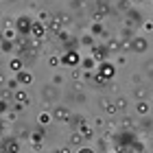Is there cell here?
<instances>
[{"mask_svg": "<svg viewBox=\"0 0 153 153\" xmlns=\"http://www.w3.org/2000/svg\"><path fill=\"white\" fill-rule=\"evenodd\" d=\"M57 96H59L57 88H53V85H46L44 88V99L46 101H57Z\"/></svg>", "mask_w": 153, "mask_h": 153, "instance_id": "15", "label": "cell"}, {"mask_svg": "<svg viewBox=\"0 0 153 153\" xmlns=\"http://www.w3.org/2000/svg\"><path fill=\"white\" fill-rule=\"evenodd\" d=\"M2 149H4V153H18V140H13V138H7V140L2 142Z\"/></svg>", "mask_w": 153, "mask_h": 153, "instance_id": "14", "label": "cell"}, {"mask_svg": "<svg viewBox=\"0 0 153 153\" xmlns=\"http://www.w3.org/2000/svg\"><path fill=\"white\" fill-rule=\"evenodd\" d=\"M94 66H96V61H94L92 57H88V59H83V68H85V70H90V68H92V70H94Z\"/></svg>", "mask_w": 153, "mask_h": 153, "instance_id": "26", "label": "cell"}, {"mask_svg": "<svg viewBox=\"0 0 153 153\" xmlns=\"http://www.w3.org/2000/svg\"><path fill=\"white\" fill-rule=\"evenodd\" d=\"M18 29L20 31H29L31 29V22H29V20H24V18H20L18 20Z\"/></svg>", "mask_w": 153, "mask_h": 153, "instance_id": "22", "label": "cell"}, {"mask_svg": "<svg viewBox=\"0 0 153 153\" xmlns=\"http://www.w3.org/2000/svg\"><path fill=\"white\" fill-rule=\"evenodd\" d=\"M147 96H149V88H144V83L142 85H134V99L136 101H147Z\"/></svg>", "mask_w": 153, "mask_h": 153, "instance_id": "10", "label": "cell"}, {"mask_svg": "<svg viewBox=\"0 0 153 153\" xmlns=\"http://www.w3.org/2000/svg\"><path fill=\"white\" fill-rule=\"evenodd\" d=\"M39 20H44V22H48V20H51V16H48V11H39Z\"/></svg>", "mask_w": 153, "mask_h": 153, "instance_id": "35", "label": "cell"}, {"mask_svg": "<svg viewBox=\"0 0 153 153\" xmlns=\"http://www.w3.org/2000/svg\"><path fill=\"white\" fill-rule=\"evenodd\" d=\"M79 153H96V151L90 149V147H83V149H79Z\"/></svg>", "mask_w": 153, "mask_h": 153, "instance_id": "36", "label": "cell"}, {"mask_svg": "<svg viewBox=\"0 0 153 153\" xmlns=\"http://www.w3.org/2000/svg\"><path fill=\"white\" fill-rule=\"evenodd\" d=\"M16 101L20 103V105H26V103H29V94H26L24 90H18L16 92Z\"/></svg>", "mask_w": 153, "mask_h": 153, "instance_id": "19", "label": "cell"}, {"mask_svg": "<svg viewBox=\"0 0 153 153\" xmlns=\"http://www.w3.org/2000/svg\"><path fill=\"white\" fill-rule=\"evenodd\" d=\"M120 125H123V129H127V131H136V125H138V120H136L134 116L125 114V118L120 120Z\"/></svg>", "mask_w": 153, "mask_h": 153, "instance_id": "12", "label": "cell"}, {"mask_svg": "<svg viewBox=\"0 0 153 153\" xmlns=\"http://www.w3.org/2000/svg\"><path fill=\"white\" fill-rule=\"evenodd\" d=\"M149 112H151V103L149 101H138L136 103V114L140 116V118L142 116H149Z\"/></svg>", "mask_w": 153, "mask_h": 153, "instance_id": "9", "label": "cell"}, {"mask_svg": "<svg viewBox=\"0 0 153 153\" xmlns=\"http://www.w3.org/2000/svg\"><path fill=\"white\" fill-rule=\"evenodd\" d=\"M18 81L22 83V85H29V83L33 81V76H31V72H26V70H20V72H18Z\"/></svg>", "mask_w": 153, "mask_h": 153, "instance_id": "17", "label": "cell"}, {"mask_svg": "<svg viewBox=\"0 0 153 153\" xmlns=\"http://www.w3.org/2000/svg\"><path fill=\"white\" fill-rule=\"evenodd\" d=\"M13 37H16V33H13L11 29H7V31H4V39H9V42H11Z\"/></svg>", "mask_w": 153, "mask_h": 153, "instance_id": "34", "label": "cell"}, {"mask_svg": "<svg viewBox=\"0 0 153 153\" xmlns=\"http://www.w3.org/2000/svg\"><path fill=\"white\" fill-rule=\"evenodd\" d=\"M136 131H142V134H149V131H153V118L142 116L140 120H138V125H136Z\"/></svg>", "mask_w": 153, "mask_h": 153, "instance_id": "5", "label": "cell"}, {"mask_svg": "<svg viewBox=\"0 0 153 153\" xmlns=\"http://www.w3.org/2000/svg\"><path fill=\"white\" fill-rule=\"evenodd\" d=\"M48 64H51V66H59V64H61V59L57 57V55H53V57L48 59Z\"/></svg>", "mask_w": 153, "mask_h": 153, "instance_id": "32", "label": "cell"}, {"mask_svg": "<svg viewBox=\"0 0 153 153\" xmlns=\"http://www.w3.org/2000/svg\"><path fill=\"white\" fill-rule=\"evenodd\" d=\"M31 33H33L37 39H42V37H44V26H42L39 22H33V24H31Z\"/></svg>", "mask_w": 153, "mask_h": 153, "instance_id": "16", "label": "cell"}, {"mask_svg": "<svg viewBox=\"0 0 153 153\" xmlns=\"http://www.w3.org/2000/svg\"><path fill=\"white\" fill-rule=\"evenodd\" d=\"M53 116L57 118L59 123H68V118H70V109L64 107V105H57V107L53 109Z\"/></svg>", "mask_w": 153, "mask_h": 153, "instance_id": "6", "label": "cell"}, {"mask_svg": "<svg viewBox=\"0 0 153 153\" xmlns=\"http://www.w3.org/2000/svg\"><path fill=\"white\" fill-rule=\"evenodd\" d=\"M114 66H127V57H125L123 53H118V59H116Z\"/></svg>", "mask_w": 153, "mask_h": 153, "instance_id": "28", "label": "cell"}, {"mask_svg": "<svg viewBox=\"0 0 153 153\" xmlns=\"http://www.w3.org/2000/svg\"><path fill=\"white\" fill-rule=\"evenodd\" d=\"M142 81H144V74H131V83L134 85H142Z\"/></svg>", "mask_w": 153, "mask_h": 153, "instance_id": "24", "label": "cell"}, {"mask_svg": "<svg viewBox=\"0 0 153 153\" xmlns=\"http://www.w3.org/2000/svg\"><path fill=\"white\" fill-rule=\"evenodd\" d=\"M92 59L99 61V64H101V61H105L107 59V48L105 46H96L94 51H92Z\"/></svg>", "mask_w": 153, "mask_h": 153, "instance_id": "11", "label": "cell"}, {"mask_svg": "<svg viewBox=\"0 0 153 153\" xmlns=\"http://www.w3.org/2000/svg\"><path fill=\"white\" fill-rule=\"evenodd\" d=\"M81 142H83L81 134H79V131H74V134L70 136V144H72V147H81Z\"/></svg>", "mask_w": 153, "mask_h": 153, "instance_id": "21", "label": "cell"}, {"mask_svg": "<svg viewBox=\"0 0 153 153\" xmlns=\"http://www.w3.org/2000/svg\"><path fill=\"white\" fill-rule=\"evenodd\" d=\"M99 107H101V112L105 114V116H114V114H118L116 107H114V101H109L107 96H101V99H99Z\"/></svg>", "mask_w": 153, "mask_h": 153, "instance_id": "4", "label": "cell"}, {"mask_svg": "<svg viewBox=\"0 0 153 153\" xmlns=\"http://www.w3.org/2000/svg\"><path fill=\"white\" fill-rule=\"evenodd\" d=\"M129 2H131V4H142L144 0H129Z\"/></svg>", "mask_w": 153, "mask_h": 153, "instance_id": "37", "label": "cell"}, {"mask_svg": "<svg viewBox=\"0 0 153 153\" xmlns=\"http://www.w3.org/2000/svg\"><path fill=\"white\" fill-rule=\"evenodd\" d=\"M142 74H144V76H149V79H153V59H147V61H144V66H142Z\"/></svg>", "mask_w": 153, "mask_h": 153, "instance_id": "18", "label": "cell"}, {"mask_svg": "<svg viewBox=\"0 0 153 153\" xmlns=\"http://www.w3.org/2000/svg\"><path fill=\"white\" fill-rule=\"evenodd\" d=\"M92 33H96V35H105V33H103V26H101L99 22H94V26H92Z\"/></svg>", "mask_w": 153, "mask_h": 153, "instance_id": "31", "label": "cell"}, {"mask_svg": "<svg viewBox=\"0 0 153 153\" xmlns=\"http://www.w3.org/2000/svg\"><path fill=\"white\" fill-rule=\"evenodd\" d=\"M9 68H11V70H16V72H20V70H22V61H20V59H11L9 61Z\"/></svg>", "mask_w": 153, "mask_h": 153, "instance_id": "23", "label": "cell"}, {"mask_svg": "<svg viewBox=\"0 0 153 153\" xmlns=\"http://www.w3.org/2000/svg\"><path fill=\"white\" fill-rule=\"evenodd\" d=\"M39 123H42V125H48V123H51V114L42 112V114H39Z\"/></svg>", "mask_w": 153, "mask_h": 153, "instance_id": "29", "label": "cell"}, {"mask_svg": "<svg viewBox=\"0 0 153 153\" xmlns=\"http://www.w3.org/2000/svg\"><path fill=\"white\" fill-rule=\"evenodd\" d=\"M64 61H66V64H70V66H76V64H79V55H76V53H68L64 57Z\"/></svg>", "mask_w": 153, "mask_h": 153, "instance_id": "20", "label": "cell"}, {"mask_svg": "<svg viewBox=\"0 0 153 153\" xmlns=\"http://www.w3.org/2000/svg\"><path fill=\"white\" fill-rule=\"evenodd\" d=\"M96 74H101L105 81H112L116 76V66L112 64V61L105 59V61H101V64H99V72H96Z\"/></svg>", "mask_w": 153, "mask_h": 153, "instance_id": "2", "label": "cell"}, {"mask_svg": "<svg viewBox=\"0 0 153 153\" xmlns=\"http://www.w3.org/2000/svg\"><path fill=\"white\" fill-rule=\"evenodd\" d=\"M57 153H70V149H68V147H64V149H59Z\"/></svg>", "mask_w": 153, "mask_h": 153, "instance_id": "38", "label": "cell"}, {"mask_svg": "<svg viewBox=\"0 0 153 153\" xmlns=\"http://www.w3.org/2000/svg\"><path fill=\"white\" fill-rule=\"evenodd\" d=\"M105 48H107V53H116L118 55V53H120V39H118V37H109Z\"/></svg>", "mask_w": 153, "mask_h": 153, "instance_id": "13", "label": "cell"}, {"mask_svg": "<svg viewBox=\"0 0 153 153\" xmlns=\"http://www.w3.org/2000/svg\"><path fill=\"white\" fill-rule=\"evenodd\" d=\"M142 29H144V33H153V22H151V20H144Z\"/></svg>", "mask_w": 153, "mask_h": 153, "instance_id": "27", "label": "cell"}, {"mask_svg": "<svg viewBox=\"0 0 153 153\" xmlns=\"http://www.w3.org/2000/svg\"><path fill=\"white\" fill-rule=\"evenodd\" d=\"M131 105V101L127 99V96H116L114 99V107H116V112H127Z\"/></svg>", "mask_w": 153, "mask_h": 153, "instance_id": "7", "label": "cell"}, {"mask_svg": "<svg viewBox=\"0 0 153 153\" xmlns=\"http://www.w3.org/2000/svg\"><path fill=\"white\" fill-rule=\"evenodd\" d=\"M105 125L107 123H105V118H103V116H96L94 118V127H105Z\"/></svg>", "mask_w": 153, "mask_h": 153, "instance_id": "30", "label": "cell"}, {"mask_svg": "<svg viewBox=\"0 0 153 153\" xmlns=\"http://www.w3.org/2000/svg\"><path fill=\"white\" fill-rule=\"evenodd\" d=\"M76 129H79V134H81V138H83V140H90V138H94V127H92V125L81 123Z\"/></svg>", "mask_w": 153, "mask_h": 153, "instance_id": "8", "label": "cell"}, {"mask_svg": "<svg viewBox=\"0 0 153 153\" xmlns=\"http://www.w3.org/2000/svg\"><path fill=\"white\" fill-rule=\"evenodd\" d=\"M83 0H72V9H83Z\"/></svg>", "mask_w": 153, "mask_h": 153, "instance_id": "33", "label": "cell"}, {"mask_svg": "<svg viewBox=\"0 0 153 153\" xmlns=\"http://www.w3.org/2000/svg\"><path fill=\"white\" fill-rule=\"evenodd\" d=\"M107 13H109V4L103 2V0H96V2H94V16H92V20H94V22H101Z\"/></svg>", "mask_w": 153, "mask_h": 153, "instance_id": "3", "label": "cell"}, {"mask_svg": "<svg viewBox=\"0 0 153 153\" xmlns=\"http://www.w3.org/2000/svg\"><path fill=\"white\" fill-rule=\"evenodd\" d=\"M129 51L131 53H138V55L147 53L149 51V39L144 37V35H134L131 42H129Z\"/></svg>", "mask_w": 153, "mask_h": 153, "instance_id": "1", "label": "cell"}, {"mask_svg": "<svg viewBox=\"0 0 153 153\" xmlns=\"http://www.w3.org/2000/svg\"><path fill=\"white\" fill-rule=\"evenodd\" d=\"M151 99H153V92H151Z\"/></svg>", "mask_w": 153, "mask_h": 153, "instance_id": "39", "label": "cell"}, {"mask_svg": "<svg viewBox=\"0 0 153 153\" xmlns=\"http://www.w3.org/2000/svg\"><path fill=\"white\" fill-rule=\"evenodd\" d=\"M131 7H134V4H131L129 0H120V2H118V9H120V11H129Z\"/></svg>", "mask_w": 153, "mask_h": 153, "instance_id": "25", "label": "cell"}]
</instances>
